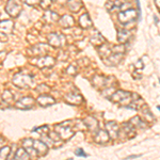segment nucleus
<instances>
[{
    "mask_svg": "<svg viewBox=\"0 0 160 160\" xmlns=\"http://www.w3.org/2000/svg\"><path fill=\"white\" fill-rule=\"evenodd\" d=\"M41 0H25V2L30 7H33V6H37V4L40 3Z\"/></svg>",
    "mask_w": 160,
    "mask_h": 160,
    "instance_id": "34",
    "label": "nucleus"
},
{
    "mask_svg": "<svg viewBox=\"0 0 160 160\" xmlns=\"http://www.w3.org/2000/svg\"><path fill=\"white\" fill-rule=\"evenodd\" d=\"M33 131H35V132H38V135H41L43 137V136L47 135V133H49V128H48V126H43V127L35 128V129H33Z\"/></svg>",
    "mask_w": 160,
    "mask_h": 160,
    "instance_id": "29",
    "label": "nucleus"
},
{
    "mask_svg": "<svg viewBox=\"0 0 160 160\" xmlns=\"http://www.w3.org/2000/svg\"><path fill=\"white\" fill-rule=\"evenodd\" d=\"M79 25L81 26L83 29H88V28L92 27V20L90 18L89 14H83L81 17L79 18Z\"/></svg>",
    "mask_w": 160,
    "mask_h": 160,
    "instance_id": "22",
    "label": "nucleus"
},
{
    "mask_svg": "<svg viewBox=\"0 0 160 160\" xmlns=\"http://www.w3.org/2000/svg\"><path fill=\"white\" fill-rule=\"evenodd\" d=\"M91 44L95 47H100L102 45L105 44V38H102V35L99 32H95L94 34L91 37Z\"/></svg>",
    "mask_w": 160,
    "mask_h": 160,
    "instance_id": "21",
    "label": "nucleus"
},
{
    "mask_svg": "<svg viewBox=\"0 0 160 160\" xmlns=\"http://www.w3.org/2000/svg\"><path fill=\"white\" fill-rule=\"evenodd\" d=\"M56 131L63 141H68L74 136V130L72 129L71 126L65 125V123H62L60 125H57Z\"/></svg>",
    "mask_w": 160,
    "mask_h": 160,
    "instance_id": "5",
    "label": "nucleus"
},
{
    "mask_svg": "<svg viewBox=\"0 0 160 160\" xmlns=\"http://www.w3.org/2000/svg\"><path fill=\"white\" fill-rule=\"evenodd\" d=\"M56 64V59L50 56H43L37 60V65L40 68H49Z\"/></svg>",
    "mask_w": 160,
    "mask_h": 160,
    "instance_id": "8",
    "label": "nucleus"
},
{
    "mask_svg": "<svg viewBox=\"0 0 160 160\" xmlns=\"http://www.w3.org/2000/svg\"><path fill=\"white\" fill-rule=\"evenodd\" d=\"M22 10V6L20 0H9L6 7V11L10 16L17 17Z\"/></svg>",
    "mask_w": 160,
    "mask_h": 160,
    "instance_id": "4",
    "label": "nucleus"
},
{
    "mask_svg": "<svg viewBox=\"0 0 160 160\" xmlns=\"http://www.w3.org/2000/svg\"><path fill=\"white\" fill-rule=\"evenodd\" d=\"M123 130H124V133L128 137V138H132L135 137V127L131 125L130 123H125L123 125Z\"/></svg>",
    "mask_w": 160,
    "mask_h": 160,
    "instance_id": "24",
    "label": "nucleus"
},
{
    "mask_svg": "<svg viewBox=\"0 0 160 160\" xmlns=\"http://www.w3.org/2000/svg\"><path fill=\"white\" fill-rule=\"evenodd\" d=\"M131 35H132V33H131V31H129V30H125V29L118 30V43H121V44L126 43L131 38Z\"/></svg>",
    "mask_w": 160,
    "mask_h": 160,
    "instance_id": "20",
    "label": "nucleus"
},
{
    "mask_svg": "<svg viewBox=\"0 0 160 160\" xmlns=\"http://www.w3.org/2000/svg\"><path fill=\"white\" fill-rule=\"evenodd\" d=\"M68 8L71 12L77 13L81 10L82 8V1L81 0H68Z\"/></svg>",
    "mask_w": 160,
    "mask_h": 160,
    "instance_id": "19",
    "label": "nucleus"
},
{
    "mask_svg": "<svg viewBox=\"0 0 160 160\" xmlns=\"http://www.w3.org/2000/svg\"><path fill=\"white\" fill-rule=\"evenodd\" d=\"M155 3H156V6L160 9V0H155Z\"/></svg>",
    "mask_w": 160,
    "mask_h": 160,
    "instance_id": "38",
    "label": "nucleus"
},
{
    "mask_svg": "<svg viewBox=\"0 0 160 160\" xmlns=\"http://www.w3.org/2000/svg\"><path fill=\"white\" fill-rule=\"evenodd\" d=\"M43 19H44V22H46L47 24H51V22H59V19H60V16H59V15L57 14L56 12L50 11V10H47L45 14H44Z\"/></svg>",
    "mask_w": 160,
    "mask_h": 160,
    "instance_id": "17",
    "label": "nucleus"
},
{
    "mask_svg": "<svg viewBox=\"0 0 160 160\" xmlns=\"http://www.w3.org/2000/svg\"><path fill=\"white\" fill-rule=\"evenodd\" d=\"M154 19H155V24H156V25H158L159 20H158V18H157V16H154Z\"/></svg>",
    "mask_w": 160,
    "mask_h": 160,
    "instance_id": "39",
    "label": "nucleus"
},
{
    "mask_svg": "<svg viewBox=\"0 0 160 160\" xmlns=\"http://www.w3.org/2000/svg\"><path fill=\"white\" fill-rule=\"evenodd\" d=\"M142 155H132V156H128L127 159H132V158H139V157H141Z\"/></svg>",
    "mask_w": 160,
    "mask_h": 160,
    "instance_id": "37",
    "label": "nucleus"
},
{
    "mask_svg": "<svg viewBox=\"0 0 160 160\" xmlns=\"http://www.w3.org/2000/svg\"><path fill=\"white\" fill-rule=\"evenodd\" d=\"M75 155H76L77 157H87L88 156V155L83 152V149H82V148L76 149V152H75Z\"/></svg>",
    "mask_w": 160,
    "mask_h": 160,
    "instance_id": "33",
    "label": "nucleus"
},
{
    "mask_svg": "<svg viewBox=\"0 0 160 160\" xmlns=\"http://www.w3.org/2000/svg\"><path fill=\"white\" fill-rule=\"evenodd\" d=\"M1 99L3 102H6V104H11L13 102V99H14V96H13L12 92L9 91V90H6L3 93H2L1 95Z\"/></svg>",
    "mask_w": 160,
    "mask_h": 160,
    "instance_id": "25",
    "label": "nucleus"
},
{
    "mask_svg": "<svg viewBox=\"0 0 160 160\" xmlns=\"http://www.w3.org/2000/svg\"><path fill=\"white\" fill-rule=\"evenodd\" d=\"M13 83L20 89H30L34 87V77L28 74L18 73L13 77Z\"/></svg>",
    "mask_w": 160,
    "mask_h": 160,
    "instance_id": "1",
    "label": "nucleus"
},
{
    "mask_svg": "<svg viewBox=\"0 0 160 160\" xmlns=\"http://www.w3.org/2000/svg\"><path fill=\"white\" fill-rule=\"evenodd\" d=\"M52 3V0H41L40 1V4H41V8L44 10H48L49 7L51 6Z\"/></svg>",
    "mask_w": 160,
    "mask_h": 160,
    "instance_id": "30",
    "label": "nucleus"
},
{
    "mask_svg": "<svg viewBox=\"0 0 160 160\" xmlns=\"http://www.w3.org/2000/svg\"><path fill=\"white\" fill-rule=\"evenodd\" d=\"M144 115H145V118L149 122H152V121H154V117L152 115L151 111H149L148 108H144Z\"/></svg>",
    "mask_w": 160,
    "mask_h": 160,
    "instance_id": "32",
    "label": "nucleus"
},
{
    "mask_svg": "<svg viewBox=\"0 0 160 160\" xmlns=\"http://www.w3.org/2000/svg\"><path fill=\"white\" fill-rule=\"evenodd\" d=\"M129 123H130L131 125H132L135 128H136V127H137V128H144V127H145V124L142 122L141 118H139V117H136V118H131Z\"/></svg>",
    "mask_w": 160,
    "mask_h": 160,
    "instance_id": "27",
    "label": "nucleus"
},
{
    "mask_svg": "<svg viewBox=\"0 0 160 160\" xmlns=\"http://www.w3.org/2000/svg\"><path fill=\"white\" fill-rule=\"evenodd\" d=\"M2 143H3V142H2V140H1V139H0V145H1Z\"/></svg>",
    "mask_w": 160,
    "mask_h": 160,
    "instance_id": "40",
    "label": "nucleus"
},
{
    "mask_svg": "<svg viewBox=\"0 0 160 160\" xmlns=\"http://www.w3.org/2000/svg\"><path fill=\"white\" fill-rule=\"evenodd\" d=\"M52 1H53V0H52Z\"/></svg>",
    "mask_w": 160,
    "mask_h": 160,
    "instance_id": "43",
    "label": "nucleus"
},
{
    "mask_svg": "<svg viewBox=\"0 0 160 160\" xmlns=\"http://www.w3.org/2000/svg\"><path fill=\"white\" fill-rule=\"evenodd\" d=\"M65 100L71 105H80L83 102V98L78 92H71L65 95Z\"/></svg>",
    "mask_w": 160,
    "mask_h": 160,
    "instance_id": "13",
    "label": "nucleus"
},
{
    "mask_svg": "<svg viewBox=\"0 0 160 160\" xmlns=\"http://www.w3.org/2000/svg\"><path fill=\"white\" fill-rule=\"evenodd\" d=\"M137 2V7H138V17L139 19H141V4H140V0H136Z\"/></svg>",
    "mask_w": 160,
    "mask_h": 160,
    "instance_id": "35",
    "label": "nucleus"
},
{
    "mask_svg": "<svg viewBox=\"0 0 160 160\" xmlns=\"http://www.w3.org/2000/svg\"><path fill=\"white\" fill-rule=\"evenodd\" d=\"M159 82H160V78H159Z\"/></svg>",
    "mask_w": 160,
    "mask_h": 160,
    "instance_id": "42",
    "label": "nucleus"
},
{
    "mask_svg": "<svg viewBox=\"0 0 160 160\" xmlns=\"http://www.w3.org/2000/svg\"><path fill=\"white\" fill-rule=\"evenodd\" d=\"M106 128H107V132L110 139L115 140L120 137V126L118 125L117 122H108L107 125H106Z\"/></svg>",
    "mask_w": 160,
    "mask_h": 160,
    "instance_id": "10",
    "label": "nucleus"
},
{
    "mask_svg": "<svg viewBox=\"0 0 160 160\" xmlns=\"http://www.w3.org/2000/svg\"><path fill=\"white\" fill-rule=\"evenodd\" d=\"M109 98L113 102H118V104L122 105L124 107H128L131 102V99H132L131 98V93L122 91V90H118V91L114 92Z\"/></svg>",
    "mask_w": 160,
    "mask_h": 160,
    "instance_id": "2",
    "label": "nucleus"
},
{
    "mask_svg": "<svg viewBox=\"0 0 160 160\" xmlns=\"http://www.w3.org/2000/svg\"><path fill=\"white\" fill-rule=\"evenodd\" d=\"M32 50L35 56H43L48 52L47 46L44 45V44H38V45H35L34 47L32 48Z\"/></svg>",
    "mask_w": 160,
    "mask_h": 160,
    "instance_id": "23",
    "label": "nucleus"
},
{
    "mask_svg": "<svg viewBox=\"0 0 160 160\" xmlns=\"http://www.w3.org/2000/svg\"><path fill=\"white\" fill-rule=\"evenodd\" d=\"M94 140L96 143H107L108 141L110 140V137L108 135V132L106 130H102V129H98L96 131L94 136Z\"/></svg>",
    "mask_w": 160,
    "mask_h": 160,
    "instance_id": "16",
    "label": "nucleus"
},
{
    "mask_svg": "<svg viewBox=\"0 0 160 160\" xmlns=\"http://www.w3.org/2000/svg\"><path fill=\"white\" fill-rule=\"evenodd\" d=\"M136 68H143V62H142V60H139V61H138V65L136 64Z\"/></svg>",
    "mask_w": 160,
    "mask_h": 160,
    "instance_id": "36",
    "label": "nucleus"
},
{
    "mask_svg": "<svg viewBox=\"0 0 160 160\" xmlns=\"http://www.w3.org/2000/svg\"><path fill=\"white\" fill-rule=\"evenodd\" d=\"M13 28H14V22L12 20L4 19L0 22V33H4V34H11Z\"/></svg>",
    "mask_w": 160,
    "mask_h": 160,
    "instance_id": "14",
    "label": "nucleus"
},
{
    "mask_svg": "<svg viewBox=\"0 0 160 160\" xmlns=\"http://www.w3.org/2000/svg\"><path fill=\"white\" fill-rule=\"evenodd\" d=\"M30 156L25 148H18L15 153L14 159H29Z\"/></svg>",
    "mask_w": 160,
    "mask_h": 160,
    "instance_id": "26",
    "label": "nucleus"
},
{
    "mask_svg": "<svg viewBox=\"0 0 160 160\" xmlns=\"http://www.w3.org/2000/svg\"><path fill=\"white\" fill-rule=\"evenodd\" d=\"M157 109H158L160 111V106H157Z\"/></svg>",
    "mask_w": 160,
    "mask_h": 160,
    "instance_id": "41",
    "label": "nucleus"
},
{
    "mask_svg": "<svg viewBox=\"0 0 160 160\" xmlns=\"http://www.w3.org/2000/svg\"><path fill=\"white\" fill-rule=\"evenodd\" d=\"M137 13L136 10H132V9H129V10H124V11L120 12L118 14V20H120L121 24L125 25V24H128V22H131L133 20L137 19Z\"/></svg>",
    "mask_w": 160,
    "mask_h": 160,
    "instance_id": "6",
    "label": "nucleus"
},
{
    "mask_svg": "<svg viewBox=\"0 0 160 160\" xmlns=\"http://www.w3.org/2000/svg\"><path fill=\"white\" fill-rule=\"evenodd\" d=\"M122 58H123V53H118V52H113L112 51L107 58L102 59V61H104L108 66H115L120 63Z\"/></svg>",
    "mask_w": 160,
    "mask_h": 160,
    "instance_id": "11",
    "label": "nucleus"
},
{
    "mask_svg": "<svg viewBox=\"0 0 160 160\" xmlns=\"http://www.w3.org/2000/svg\"><path fill=\"white\" fill-rule=\"evenodd\" d=\"M47 40L49 45L53 48H60L65 44V38L60 33H50V34H48Z\"/></svg>",
    "mask_w": 160,
    "mask_h": 160,
    "instance_id": "7",
    "label": "nucleus"
},
{
    "mask_svg": "<svg viewBox=\"0 0 160 160\" xmlns=\"http://www.w3.org/2000/svg\"><path fill=\"white\" fill-rule=\"evenodd\" d=\"M83 123H84V125H86L87 129L94 131V132H96V131L98 130V122H97V120L95 118L88 117L83 120Z\"/></svg>",
    "mask_w": 160,
    "mask_h": 160,
    "instance_id": "15",
    "label": "nucleus"
},
{
    "mask_svg": "<svg viewBox=\"0 0 160 160\" xmlns=\"http://www.w3.org/2000/svg\"><path fill=\"white\" fill-rule=\"evenodd\" d=\"M59 24L62 28H71L73 27L74 24H75V20L71 15L68 14H65L59 19Z\"/></svg>",
    "mask_w": 160,
    "mask_h": 160,
    "instance_id": "18",
    "label": "nucleus"
},
{
    "mask_svg": "<svg viewBox=\"0 0 160 160\" xmlns=\"http://www.w3.org/2000/svg\"><path fill=\"white\" fill-rule=\"evenodd\" d=\"M22 145L24 148H27V146H33L35 151L38 152V156H44V155L47 154L48 151V146L47 144L44 141H38V140H34V139H26L22 142Z\"/></svg>",
    "mask_w": 160,
    "mask_h": 160,
    "instance_id": "3",
    "label": "nucleus"
},
{
    "mask_svg": "<svg viewBox=\"0 0 160 160\" xmlns=\"http://www.w3.org/2000/svg\"><path fill=\"white\" fill-rule=\"evenodd\" d=\"M77 72H78V68H77L76 65H74V64H72V65H69L68 69H66V73L72 75V76H75V75L77 74Z\"/></svg>",
    "mask_w": 160,
    "mask_h": 160,
    "instance_id": "31",
    "label": "nucleus"
},
{
    "mask_svg": "<svg viewBox=\"0 0 160 160\" xmlns=\"http://www.w3.org/2000/svg\"><path fill=\"white\" fill-rule=\"evenodd\" d=\"M11 153V148L10 146H2L0 148V159H7Z\"/></svg>",
    "mask_w": 160,
    "mask_h": 160,
    "instance_id": "28",
    "label": "nucleus"
},
{
    "mask_svg": "<svg viewBox=\"0 0 160 160\" xmlns=\"http://www.w3.org/2000/svg\"><path fill=\"white\" fill-rule=\"evenodd\" d=\"M38 104L41 106V107H49L51 105H55L56 104V99L53 98L52 96L47 94H42L38 97L37 99Z\"/></svg>",
    "mask_w": 160,
    "mask_h": 160,
    "instance_id": "12",
    "label": "nucleus"
},
{
    "mask_svg": "<svg viewBox=\"0 0 160 160\" xmlns=\"http://www.w3.org/2000/svg\"><path fill=\"white\" fill-rule=\"evenodd\" d=\"M35 105V100L32 98V97H22L20 98L18 102H16L15 104V107L17 109H32Z\"/></svg>",
    "mask_w": 160,
    "mask_h": 160,
    "instance_id": "9",
    "label": "nucleus"
}]
</instances>
